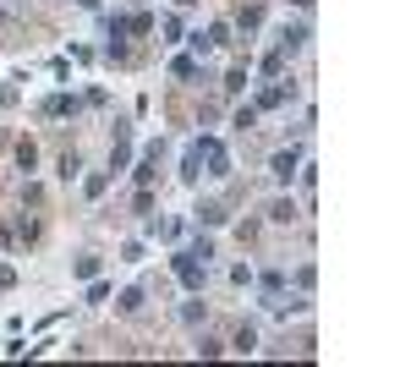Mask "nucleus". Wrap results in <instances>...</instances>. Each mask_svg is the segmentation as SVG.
Listing matches in <instances>:
<instances>
[{
  "mask_svg": "<svg viewBox=\"0 0 411 367\" xmlns=\"http://www.w3.org/2000/svg\"><path fill=\"white\" fill-rule=\"evenodd\" d=\"M170 264H176V280H181L186 290H203V274H208V264H203V258H192V252H176Z\"/></svg>",
  "mask_w": 411,
  "mask_h": 367,
  "instance_id": "nucleus-1",
  "label": "nucleus"
},
{
  "mask_svg": "<svg viewBox=\"0 0 411 367\" xmlns=\"http://www.w3.org/2000/svg\"><path fill=\"white\" fill-rule=\"evenodd\" d=\"M308 22H286V28H280V44H274V50H286V55H302V50H308Z\"/></svg>",
  "mask_w": 411,
  "mask_h": 367,
  "instance_id": "nucleus-2",
  "label": "nucleus"
},
{
  "mask_svg": "<svg viewBox=\"0 0 411 367\" xmlns=\"http://www.w3.org/2000/svg\"><path fill=\"white\" fill-rule=\"evenodd\" d=\"M296 164H302L296 148H274V154H269V176H274V181H291V176H296Z\"/></svg>",
  "mask_w": 411,
  "mask_h": 367,
  "instance_id": "nucleus-3",
  "label": "nucleus"
},
{
  "mask_svg": "<svg viewBox=\"0 0 411 367\" xmlns=\"http://www.w3.org/2000/svg\"><path fill=\"white\" fill-rule=\"evenodd\" d=\"M296 220H302V203H296L291 192H280V198L269 203V225H296Z\"/></svg>",
  "mask_w": 411,
  "mask_h": 367,
  "instance_id": "nucleus-4",
  "label": "nucleus"
},
{
  "mask_svg": "<svg viewBox=\"0 0 411 367\" xmlns=\"http://www.w3.org/2000/svg\"><path fill=\"white\" fill-rule=\"evenodd\" d=\"M77 110H82L77 94H50V99L39 104V115H50V121H55V115H77Z\"/></svg>",
  "mask_w": 411,
  "mask_h": 367,
  "instance_id": "nucleus-5",
  "label": "nucleus"
},
{
  "mask_svg": "<svg viewBox=\"0 0 411 367\" xmlns=\"http://www.w3.org/2000/svg\"><path fill=\"white\" fill-rule=\"evenodd\" d=\"M143 307H148V290L143 286H132V290L116 296V312H121V318H143Z\"/></svg>",
  "mask_w": 411,
  "mask_h": 367,
  "instance_id": "nucleus-6",
  "label": "nucleus"
},
{
  "mask_svg": "<svg viewBox=\"0 0 411 367\" xmlns=\"http://www.w3.org/2000/svg\"><path fill=\"white\" fill-rule=\"evenodd\" d=\"M192 44H198L203 55H208V50H225V44H230V22H208V33H198Z\"/></svg>",
  "mask_w": 411,
  "mask_h": 367,
  "instance_id": "nucleus-7",
  "label": "nucleus"
},
{
  "mask_svg": "<svg viewBox=\"0 0 411 367\" xmlns=\"http://www.w3.org/2000/svg\"><path fill=\"white\" fill-rule=\"evenodd\" d=\"M225 351L252 356V351H258V329H252V324H236V329H230V346H225Z\"/></svg>",
  "mask_w": 411,
  "mask_h": 367,
  "instance_id": "nucleus-8",
  "label": "nucleus"
},
{
  "mask_svg": "<svg viewBox=\"0 0 411 367\" xmlns=\"http://www.w3.org/2000/svg\"><path fill=\"white\" fill-rule=\"evenodd\" d=\"M192 214H198V225H225V220H230V208L220 203V198H203V203L192 208Z\"/></svg>",
  "mask_w": 411,
  "mask_h": 367,
  "instance_id": "nucleus-9",
  "label": "nucleus"
},
{
  "mask_svg": "<svg viewBox=\"0 0 411 367\" xmlns=\"http://www.w3.org/2000/svg\"><path fill=\"white\" fill-rule=\"evenodd\" d=\"M55 176H61V181H77V176H82V154H77V148H61V159H55Z\"/></svg>",
  "mask_w": 411,
  "mask_h": 367,
  "instance_id": "nucleus-10",
  "label": "nucleus"
},
{
  "mask_svg": "<svg viewBox=\"0 0 411 367\" xmlns=\"http://www.w3.org/2000/svg\"><path fill=\"white\" fill-rule=\"evenodd\" d=\"M17 164L28 170V176L39 170V143H33V137H17Z\"/></svg>",
  "mask_w": 411,
  "mask_h": 367,
  "instance_id": "nucleus-11",
  "label": "nucleus"
},
{
  "mask_svg": "<svg viewBox=\"0 0 411 367\" xmlns=\"http://www.w3.org/2000/svg\"><path fill=\"white\" fill-rule=\"evenodd\" d=\"M230 126H236V132H258V104H242V110L230 115Z\"/></svg>",
  "mask_w": 411,
  "mask_h": 367,
  "instance_id": "nucleus-12",
  "label": "nucleus"
},
{
  "mask_svg": "<svg viewBox=\"0 0 411 367\" xmlns=\"http://www.w3.org/2000/svg\"><path fill=\"white\" fill-rule=\"evenodd\" d=\"M192 351H198V356H225V340H220V334H198Z\"/></svg>",
  "mask_w": 411,
  "mask_h": 367,
  "instance_id": "nucleus-13",
  "label": "nucleus"
},
{
  "mask_svg": "<svg viewBox=\"0 0 411 367\" xmlns=\"http://www.w3.org/2000/svg\"><path fill=\"white\" fill-rule=\"evenodd\" d=\"M72 274H77V280H94V274H99V252H82L77 264H72Z\"/></svg>",
  "mask_w": 411,
  "mask_h": 367,
  "instance_id": "nucleus-14",
  "label": "nucleus"
},
{
  "mask_svg": "<svg viewBox=\"0 0 411 367\" xmlns=\"http://www.w3.org/2000/svg\"><path fill=\"white\" fill-rule=\"evenodd\" d=\"M242 88H247V61H236L225 72V94H242Z\"/></svg>",
  "mask_w": 411,
  "mask_h": 367,
  "instance_id": "nucleus-15",
  "label": "nucleus"
},
{
  "mask_svg": "<svg viewBox=\"0 0 411 367\" xmlns=\"http://www.w3.org/2000/svg\"><path fill=\"white\" fill-rule=\"evenodd\" d=\"M110 181H116L110 170H104V176H88V181H82V192H88V198H104V192H110Z\"/></svg>",
  "mask_w": 411,
  "mask_h": 367,
  "instance_id": "nucleus-16",
  "label": "nucleus"
},
{
  "mask_svg": "<svg viewBox=\"0 0 411 367\" xmlns=\"http://www.w3.org/2000/svg\"><path fill=\"white\" fill-rule=\"evenodd\" d=\"M258 236H264V225H258V220H242V225H236V242H242V247H252Z\"/></svg>",
  "mask_w": 411,
  "mask_h": 367,
  "instance_id": "nucleus-17",
  "label": "nucleus"
},
{
  "mask_svg": "<svg viewBox=\"0 0 411 367\" xmlns=\"http://www.w3.org/2000/svg\"><path fill=\"white\" fill-rule=\"evenodd\" d=\"M159 33H164L159 44H176V39H181V17H159Z\"/></svg>",
  "mask_w": 411,
  "mask_h": 367,
  "instance_id": "nucleus-18",
  "label": "nucleus"
},
{
  "mask_svg": "<svg viewBox=\"0 0 411 367\" xmlns=\"http://www.w3.org/2000/svg\"><path fill=\"white\" fill-rule=\"evenodd\" d=\"M252 280H258V274H252V264H236V269H230V286H252Z\"/></svg>",
  "mask_w": 411,
  "mask_h": 367,
  "instance_id": "nucleus-19",
  "label": "nucleus"
},
{
  "mask_svg": "<svg viewBox=\"0 0 411 367\" xmlns=\"http://www.w3.org/2000/svg\"><path fill=\"white\" fill-rule=\"evenodd\" d=\"M203 318H208V307H198V302L181 307V324H203Z\"/></svg>",
  "mask_w": 411,
  "mask_h": 367,
  "instance_id": "nucleus-20",
  "label": "nucleus"
},
{
  "mask_svg": "<svg viewBox=\"0 0 411 367\" xmlns=\"http://www.w3.org/2000/svg\"><path fill=\"white\" fill-rule=\"evenodd\" d=\"M313 280H318V269H313V264L296 269V286H302V290H313Z\"/></svg>",
  "mask_w": 411,
  "mask_h": 367,
  "instance_id": "nucleus-21",
  "label": "nucleus"
},
{
  "mask_svg": "<svg viewBox=\"0 0 411 367\" xmlns=\"http://www.w3.org/2000/svg\"><path fill=\"white\" fill-rule=\"evenodd\" d=\"M11 286H17V269H11V264H0V290H11Z\"/></svg>",
  "mask_w": 411,
  "mask_h": 367,
  "instance_id": "nucleus-22",
  "label": "nucleus"
},
{
  "mask_svg": "<svg viewBox=\"0 0 411 367\" xmlns=\"http://www.w3.org/2000/svg\"><path fill=\"white\" fill-rule=\"evenodd\" d=\"M0 247H17V230H11L6 220H0Z\"/></svg>",
  "mask_w": 411,
  "mask_h": 367,
  "instance_id": "nucleus-23",
  "label": "nucleus"
},
{
  "mask_svg": "<svg viewBox=\"0 0 411 367\" xmlns=\"http://www.w3.org/2000/svg\"><path fill=\"white\" fill-rule=\"evenodd\" d=\"M291 6H296V11H313V0H291Z\"/></svg>",
  "mask_w": 411,
  "mask_h": 367,
  "instance_id": "nucleus-24",
  "label": "nucleus"
},
{
  "mask_svg": "<svg viewBox=\"0 0 411 367\" xmlns=\"http://www.w3.org/2000/svg\"><path fill=\"white\" fill-rule=\"evenodd\" d=\"M77 6H82V11H94V6H99V0H77Z\"/></svg>",
  "mask_w": 411,
  "mask_h": 367,
  "instance_id": "nucleus-25",
  "label": "nucleus"
},
{
  "mask_svg": "<svg viewBox=\"0 0 411 367\" xmlns=\"http://www.w3.org/2000/svg\"><path fill=\"white\" fill-rule=\"evenodd\" d=\"M176 6H198V0H176Z\"/></svg>",
  "mask_w": 411,
  "mask_h": 367,
  "instance_id": "nucleus-26",
  "label": "nucleus"
},
{
  "mask_svg": "<svg viewBox=\"0 0 411 367\" xmlns=\"http://www.w3.org/2000/svg\"><path fill=\"white\" fill-rule=\"evenodd\" d=\"M0 148H6V126H0Z\"/></svg>",
  "mask_w": 411,
  "mask_h": 367,
  "instance_id": "nucleus-27",
  "label": "nucleus"
}]
</instances>
